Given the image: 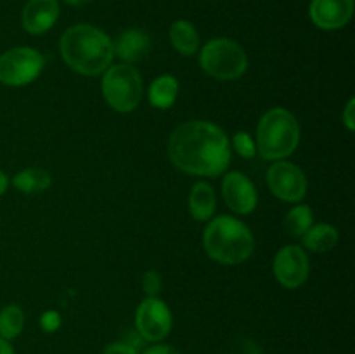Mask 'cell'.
Returning a JSON list of instances; mask_svg holds the SVG:
<instances>
[{
    "label": "cell",
    "mask_w": 355,
    "mask_h": 354,
    "mask_svg": "<svg viewBox=\"0 0 355 354\" xmlns=\"http://www.w3.org/2000/svg\"><path fill=\"white\" fill-rule=\"evenodd\" d=\"M168 156L182 172L217 177L231 162V142L225 132L211 121L191 120L172 132Z\"/></svg>",
    "instance_id": "obj_1"
},
{
    "label": "cell",
    "mask_w": 355,
    "mask_h": 354,
    "mask_svg": "<svg viewBox=\"0 0 355 354\" xmlns=\"http://www.w3.org/2000/svg\"><path fill=\"white\" fill-rule=\"evenodd\" d=\"M59 51L73 71L85 76L104 73L114 58L111 38L92 24H75L68 28L59 42Z\"/></svg>",
    "instance_id": "obj_2"
},
{
    "label": "cell",
    "mask_w": 355,
    "mask_h": 354,
    "mask_svg": "<svg viewBox=\"0 0 355 354\" xmlns=\"http://www.w3.org/2000/svg\"><path fill=\"white\" fill-rule=\"evenodd\" d=\"M203 246L208 255L225 266H236L252 257L255 238L245 222L218 215L208 222L203 233Z\"/></svg>",
    "instance_id": "obj_3"
},
{
    "label": "cell",
    "mask_w": 355,
    "mask_h": 354,
    "mask_svg": "<svg viewBox=\"0 0 355 354\" xmlns=\"http://www.w3.org/2000/svg\"><path fill=\"white\" fill-rule=\"evenodd\" d=\"M300 142V125L284 108H272L257 125V153L263 160L277 162L293 155Z\"/></svg>",
    "instance_id": "obj_4"
},
{
    "label": "cell",
    "mask_w": 355,
    "mask_h": 354,
    "mask_svg": "<svg viewBox=\"0 0 355 354\" xmlns=\"http://www.w3.org/2000/svg\"><path fill=\"white\" fill-rule=\"evenodd\" d=\"M200 66L207 75L229 82L238 80L248 69V56L231 38H211L200 51Z\"/></svg>",
    "instance_id": "obj_5"
},
{
    "label": "cell",
    "mask_w": 355,
    "mask_h": 354,
    "mask_svg": "<svg viewBox=\"0 0 355 354\" xmlns=\"http://www.w3.org/2000/svg\"><path fill=\"white\" fill-rule=\"evenodd\" d=\"M142 76L134 65H114L104 71L101 90L111 110L130 113L142 99Z\"/></svg>",
    "instance_id": "obj_6"
},
{
    "label": "cell",
    "mask_w": 355,
    "mask_h": 354,
    "mask_svg": "<svg viewBox=\"0 0 355 354\" xmlns=\"http://www.w3.org/2000/svg\"><path fill=\"white\" fill-rule=\"evenodd\" d=\"M44 65V56L35 49H9L0 56V83L9 87L28 85L35 78H38Z\"/></svg>",
    "instance_id": "obj_7"
},
{
    "label": "cell",
    "mask_w": 355,
    "mask_h": 354,
    "mask_svg": "<svg viewBox=\"0 0 355 354\" xmlns=\"http://www.w3.org/2000/svg\"><path fill=\"white\" fill-rule=\"evenodd\" d=\"M266 179L270 193L288 203H300L307 193V177L295 163L277 160L267 169Z\"/></svg>",
    "instance_id": "obj_8"
},
{
    "label": "cell",
    "mask_w": 355,
    "mask_h": 354,
    "mask_svg": "<svg viewBox=\"0 0 355 354\" xmlns=\"http://www.w3.org/2000/svg\"><path fill=\"white\" fill-rule=\"evenodd\" d=\"M172 312L158 297H146L135 312V328L148 342H162L172 330Z\"/></svg>",
    "instance_id": "obj_9"
},
{
    "label": "cell",
    "mask_w": 355,
    "mask_h": 354,
    "mask_svg": "<svg viewBox=\"0 0 355 354\" xmlns=\"http://www.w3.org/2000/svg\"><path fill=\"white\" fill-rule=\"evenodd\" d=\"M272 271L276 280L284 288L295 290L307 281L309 274H311V262L302 246L286 245L277 252Z\"/></svg>",
    "instance_id": "obj_10"
},
{
    "label": "cell",
    "mask_w": 355,
    "mask_h": 354,
    "mask_svg": "<svg viewBox=\"0 0 355 354\" xmlns=\"http://www.w3.org/2000/svg\"><path fill=\"white\" fill-rule=\"evenodd\" d=\"M222 194L224 201L234 214L246 215L252 214L259 203L255 184L248 179L243 172L232 170L227 172L222 179Z\"/></svg>",
    "instance_id": "obj_11"
},
{
    "label": "cell",
    "mask_w": 355,
    "mask_h": 354,
    "mask_svg": "<svg viewBox=\"0 0 355 354\" xmlns=\"http://www.w3.org/2000/svg\"><path fill=\"white\" fill-rule=\"evenodd\" d=\"M354 16V0H311L309 17L321 30H340Z\"/></svg>",
    "instance_id": "obj_12"
},
{
    "label": "cell",
    "mask_w": 355,
    "mask_h": 354,
    "mask_svg": "<svg viewBox=\"0 0 355 354\" xmlns=\"http://www.w3.org/2000/svg\"><path fill=\"white\" fill-rule=\"evenodd\" d=\"M58 17V0H28L21 14V23L28 33L42 35L54 26Z\"/></svg>",
    "instance_id": "obj_13"
},
{
    "label": "cell",
    "mask_w": 355,
    "mask_h": 354,
    "mask_svg": "<svg viewBox=\"0 0 355 354\" xmlns=\"http://www.w3.org/2000/svg\"><path fill=\"white\" fill-rule=\"evenodd\" d=\"M149 49H151V38L139 28L125 30L116 38V42H113L114 56H118L125 65H134L144 59L149 54Z\"/></svg>",
    "instance_id": "obj_14"
},
{
    "label": "cell",
    "mask_w": 355,
    "mask_h": 354,
    "mask_svg": "<svg viewBox=\"0 0 355 354\" xmlns=\"http://www.w3.org/2000/svg\"><path fill=\"white\" fill-rule=\"evenodd\" d=\"M217 196L208 183H196L189 193V212L198 222H207L214 217Z\"/></svg>",
    "instance_id": "obj_15"
},
{
    "label": "cell",
    "mask_w": 355,
    "mask_h": 354,
    "mask_svg": "<svg viewBox=\"0 0 355 354\" xmlns=\"http://www.w3.org/2000/svg\"><path fill=\"white\" fill-rule=\"evenodd\" d=\"M170 44L182 56H193L200 51V35L193 23L186 19L173 21L170 26Z\"/></svg>",
    "instance_id": "obj_16"
},
{
    "label": "cell",
    "mask_w": 355,
    "mask_h": 354,
    "mask_svg": "<svg viewBox=\"0 0 355 354\" xmlns=\"http://www.w3.org/2000/svg\"><path fill=\"white\" fill-rule=\"evenodd\" d=\"M338 239V229L331 224H324V222L322 224H312L309 228V231L302 236V242H304L305 248L319 253L329 252L331 248H335Z\"/></svg>",
    "instance_id": "obj_17"
},
{
    "label": "cell",
    "mask_w": 355,
    "mask_h": 354,
    "mask_svg": "<svg viewBox=\"0 0 355 354\" xmlns=\"http://www.w3.org/2000/svg\"><path fill=\"white\" fill-rule=\"evenodd\" d=\"M149 103L159 110L172 106L179 94V82L173 75L156 76L149 85Z\"/></svg>",
    "instance_id": "obj_18"
},
{
    "label": "cell",
    "mask_w": 355,
    "mask_h": 354,
    "mask_svg": "<svg viewBox=\"0 0 355 354\" xmlns=\"http://www.w3.org/2000/svg\"><path fill=\"white\" fill-rule=\"evenodd\" d=\"M14 187L24 194H35L44 193L49 186L52 184L51 174L40 167H30L21 172H17L12 179Z\"/></svg>",
    "instance_id": "obj_19"
},
{
    "label": "cell",
    "mask_w": 355,
    "mask_h": 354,
    "mask_svg": "<svg viewBox=\"0 0 355 354\" xmlns=\"http://www.w3.org/2000/svg\"><path fill=\"white\" fill-rule=\"evenodd\" d=\"M314 224V214L309 205H295L284 217V229L293 238H302Z\"/></svg>",
    "instance_id": "obj_20"
},
{
    "label": "cell",
    "mask_w": 355,
    "mask_h": 354,
    "mask_svg": "<svg viewBox=\"0 0 355 354\" xmlns=\"http://www.w3.org/2000/svg\"><path fill=\"white\" fill-rule=\"evenodd\" d=\"M24 328V312L19 305L10 304L0 311V337L12 340L19 337Z\"/></svg>",
    "instance_id": "obj_21"
},
{
    "label": "cell",
    "mask_w": 355,
    "mask_h": 354,
    "mask_svg": "<svg viewBox=\"0 0 355 354\" xmlns=\"http://www.w3.org/2000/svg\"><path fill=\"white\" fill-rule=\"evenodd\" d=\"M232 148L236 149L241 158H253L257 155V144H255V139L248 134V132H236L232 135Z\"/></svg>",
    "instance_id": "obj_22"
},
{
    "label": "cell",
    "mask_w": 355,
    "mask_h": 354,
    "mask_svg": "<svg viewBox=\"0 0 355 354\" xmlns=\"http://www.w3.org/2000/svg\"><path fill=\"white\" fill-rule=\"evenodd\" d=\"M142 290H144L146 297H158L159 290H162V276L158 271H146L142 276Z\"/></svg>",
    "instance_id": "obj_23"
},
{
    "label": "cell",
    "mask_w": 355,
    "mask_h": 354,
    "mask_svg": "<svg viewBox=\"0 0 355 354\" xmlns=\"http://www.w3.org/2000/svg\"><path fill=\"white\" fill-rule=\"evenodd\" d=\"M61 323H62L61 314H59L58 311H45L40 318V326L45 333L58 332Z\"/></svg>",
    "instance_id": "obj_24"
},
{
    "label": "cell",
    "mask_w": 355,
    "mask_h": 354,
    "mask_svg": "<svg viewBox=\"0 0 355 354\" xmlns=\"http://www.w3.org/2000/svg\"><path fill=\"white\" fill-rule=\"evenodd\" d=\"M103 354H141V349L128 340H120V342H113L104 347Z\"/></svg>",
    "instance_id": "obj_25"
},
{
    "label": "cell",
    "mask_w": 355,
    "mask_h": 354,
    "mask_svg": "<svg viewBox=\"0 0 355 354\" xmlns=\"http://www.w3.org/2000/svg\"><path fill=\"white\" fill-rule=\"evenodd\" d=\"M342 120H343V125L347 127V130L349 132L355 130V99H350L349 103H347L345 110H343L342 113Z\"/></svg>",
    "instance_id": "obj_26"
},
{
    "label": "cell",
    "mask_w": 355,
    "mask_h": 354,
    "mask_svg": "<svg viewBox=\"0 0 355 354\" xmlns=\"http://www.w3.org/2000/svg\"><path fill=\"white\" fill-rule=\"evenodd\" d=\"M141 354H180L175 347L165 346V344H156V346L148 347V349L142 351Z\"/></svg>",
    "instance_id": "obj_27"
},
{
    "label": "cell",
    "mask_w": 355,
    "mask_h": 354,
    "mask_svg": "<svg viewBox=\"0 0 355 354\" xmlns=\"http://www.w3.org/2000/svg\"><path fill=\"white\" fill-rule=\"evenodd\" d=\"M0 354H14V349L9 344V340L2 339V337H0Z\"/></svg>",
    "instance_id": "obj_28"
},
{
    "label": "cell",
    "mask_w": 355,
    "mask_h": 354,
    "mask_svg": "<svg viewBox=\"0 0 355 354\" xmlns=\"http://www.w3.org/2000/svg\"><path fill=\"white\" fill-rule=\"evenodd\" d=\"M7 186H9V177L0 170V196L7 191Z\"/></svg>",
    "instance_id": "obj_29"
},
{
    "label": "cell",
    "mask_w": 355,
    "mask_h": 354,
    "mask_svg": "<svg viewBox=\"0 0 355 354\" xmlns=\"http://www.w3.org/2000/svg\"><path fill=\"white\" fill-rule=\"evenodd\" d=\"M64 2L73 7H82V6H87V3H90L92 0H64Z\"/></svg>",
    "instance_id": "obj_30"
}]
</instances>
